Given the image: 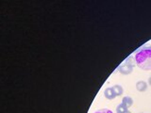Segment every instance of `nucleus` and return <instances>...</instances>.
<instances>
[{"instance_id": "f257e3e1", "label": "nucleus", "mask_w": 151, "mask_h": 113, "mask_svg": "<svg viewBox=\"0 0 151 113\" xmlns=\"http://www.w3.org/2000/svg\"><path fill=\"white\" fill-rule=\"evenodd\" d=\"M136 65L142 70H151V47H143L134 56Z\"/></svg>"}, {"instance_id": "f03ea898", "label": "nucleus", "mask_w": 151, "mask_h": 113, "mask_svg": "<svg viewBox=\"0 0 151 113\" xmlns=\"http://www.w3.org/2000/svg\"><path fill=\"white\" fill-rule=\"evenodd\" d=\"M118 71H119V73L122 74H129L132 73V71H133V66H131V65L125 62L124 64L119 66Z\"/></svg>"}, {"instance_id": "7ed1b4c3", "label": "nucleus", "mask_w": 151, "mask_h": 113, "mask_svg": "<svg viewBox=\"0 0 151 113\" xmlns=\"http://www.w3.org/2000/svg\"><path fill=\"white\" fill-rule=\"evenodd\" d=\"M104 95H105V97L107 99H109V100H112V99H114L115 97H117L115 92H114V91H113L112 87L107 88L105 89V92H104Z\"/></svg>"}, {"instance_id": "20e7f679", "label": "nucleus", "mask_w": 151, "mask_h": 113, "mask_svg": "<svg viewBox=\"0 0 151 113\" xmlns=\"http://www.w3.org/2000/svg\"><path fill=\"white\" fill-rule=\"evenodd\" d=\"M136 89L137 91H139L141 92H145L146 89H147V83L145 81H138L136 83Z\"/></svg>"}, {"instance_id": "39448f33", "label": "nucleus", "mask_w": 151, "mask_h": 113, "mask_svg": "<svg viewBox=\"0 0 151 113\" xmlns=\"http://www.w3.org/2000/svg\"><path fill=\"white\" fill-rule=\"evenodd\" d=\"M122 103L124 104V105L127 108H129V107H130L132 105H133V99H132L131 97H129V96H125L124 98H123Z\"/></svg>"}, {"instance_id": "423d86ee", "label": "nucleus", "mask_w": 151, "mask_h": 113, "mask_svg": "<svg viewBox=\"0 0 151 113\" xmlns=\"http://www.w3.org/2000/svg\"><path fill=\"white\" fill-rule=\"evenodd\" d=\"M113 91H114L116 96H121L123 92H124V89H123V87L120 86V85H114V86L112 87Z\"/></svg>"}, {"instance_id": "0eeeda50", "label": "nucleus", "mask_w": 151, "mask_h": 113, "mask_svg": "<svg viewBox=\"0 0 151 113\" xmlns=\"http://www.w3.org/2000/svg\"><path fill=\"white\" fill-rule=\"evenodd\" d=\"M127 111V107L123 103L118 105L116 107V113H126Z\"/></svg>"}, {"instance_id": "6e6552de", "label": "nucleus", "mask_w": 151, "mask_h": 113, "mask_svg": "<svg viewBox=\"0 0 151 113\" xmlns=\"http://www.w3.org/2000/svg\"><path fill=\"white\" fill-rule=\"evenodd\" d=\"M94 113H113V112L111 110H110V109H108V108H102V109L96 111Z\"/></svg>"}, {"instance_id": "1a4fd4ad", "label": "nucleus", "mask_w": 151, "mask_h": 113, "mask_svg": "<svg viewBox=\"0 0 151 113\" xmlns=\"http://www.w3.org/2000/svg\"><path fill=\"white\" fill-rule=\"evenodd\" d=\"M148 84H149L150 86H151V77H150L148 78Z\"/></svg>"}, {"instance_id": "9d476101", "label": "nucleus", "mask_w": 151, "mask_h": 113, "mask_svg": "<svg viewBox=\"0 0 151 113\" xmlns=\"http://www.w3.org/2000/svg\"><path fill=\"white\" fill-rule=\"evenodd\" d=\"M126 113H131V112H130V111H129V110H127V112H126Z\"/></svg>"}]
</instances>
